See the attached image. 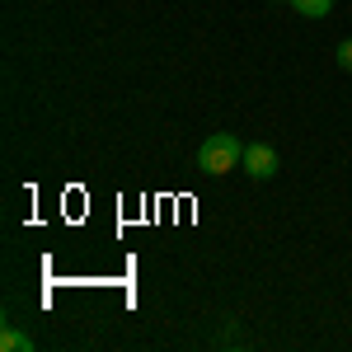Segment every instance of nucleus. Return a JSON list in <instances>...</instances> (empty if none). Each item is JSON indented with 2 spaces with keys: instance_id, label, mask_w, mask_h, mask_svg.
<instances>
[{
  "instance_id": "obj_5",
  "label": "nucleus",
  "mask_w": 352,
  "mask_h": 352,
  "mask_svg": "<svg viewBox=\"0 0 352 352\" xmlns=\"http://www.w3.org/2000/svg\"><path fill=\"white\" fill-rule=\"evenodd\" d=\"M338 66H343V71H352V38H343V43H338Z\"/></svg>"
},
{
  "instance_id": "obj_3",
  "label": "nucleus",
  "mask_w": 352,
  "mask_h": 352,
  "mask_svg": "<svg viewBox=\"0 0 352 352\" xmlns=\"http://www.w3.org/2000/svg\"><path fill=\"white\" fill-rule=\"evenodd\" d=\"M292 10L305 19H324V14H333V0H292Z\"/></svg>"
},
{
  "instance_id": "obj_4",
  "label": "nucleus",
  "mask_w": 352,
  "mask_h": 352,
  "mask_svg": "<svg viewBox=\"0 0 352 352\" xmlns=\"http://www.w3.org/2000/svg\"><path fill=\"white\" fill-rule=\"evenodd\" d=\"M0 348L5 352H33V338L19 333V329H5V333H0Z\"/></svg>"
},
{
  "instance_id": "obj_1",
  "label": "nucleus",
  "mask_w": 352,
  "mask_h": 352,
  "mask_svg": "<svg viewBox=\"0 0 352 352\" xmlns=\"http://www.w3.org/2000/svg\"><path fill=\"white\" fill-rule=\"evenodd\" d=\"M244 164V146L235 132H212L202 146H197V169L202 174H212V179H221V174H230V169H240Z\"/></svg>"
},
{
  "instance_id": "obj_2",
  "label": "nucleus",
  "mask_w": 352,
  "mask_h": 352,
  "mask_svg": "<svg viewBox=\"0 0 352 352\" xmlns=\"http://www.w3.org/2000/svg\"><path fill=\"white\" fill-rule=\"evenodd\" d=\"M277 151H272V146H263V141H254V146H244V174H249V179H258V184H268L272 174H277Z\"/></svg>"
}]
</instances>
